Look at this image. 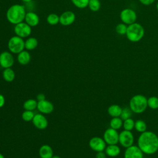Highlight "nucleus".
<instances>
[{
  "instance_id": "obj_22",
  "label": "nucleus",
  "mask_w": 158,
  "mask_h": 158,
  "mask_svg": "<svg viewBox=\"0 0 158 158\" xmlns=\"http://www.w3.org/2000/svg\"><path fill=\"white\" fill-rule=\"evenodd\" d=\"M2 77L4 80L7 82L12 81L15 77V74L14 71L11 68L4 69L2 72Z\"/></svg>"
},
{
  "instance_id": "obj_30",
  "label": "nucleus",
  "mask_w": 158,
  "mask_h": 158,
  "mask_svg": "<svg viewBox=\"0 0 158 158\" xmlns=\"http://www.w3.org/2000/svg\"><path fill=\"white\" fill-rule=\"evenodd\" d=\"M132 113H133V112L131 110V109L130 108V107H125L122 108L121 115H120V117L123 120H124L125 119L131 118V117L132 115Z\"/></svg>"
},
{
  "instance_id": "obj_1",
  "label": "nucleus",
  "mask_w": 158,
  "mask_h": 158,
  "mask_svg": "<svg viewBox=\"0 0 158 158\" xmlns=\"http://www.w3.org/2000/svg\"><path fill=\"white\" fill-rule=\"evenodd\" d=\"M137 144L143 154H154L158 151V136L151 131L146 130L140 134Z\"/></svg>"
},
{
  "instance_id": "obj_15",
  "label": "nucleus",
  "mask_w": 158,
  "mask_h": 158,
  "mask_svg": "<svg viewBox=\"0 0 158 158\" xmlns=\"http://www.w3.org/2000/svg\"><path fill=\"white\" fill-rule=\"evenodd\" d=\"M37 109L41 113L48 114L53 111L54 106L51 102L45 99L41 101H38Z\"/></svg>"
},
{
  "instance_id": "obj_38",
  "label": "nucleus",
  "mask_w": 158,
  "mask_h": 158,
  "mask_svg": "<svg viewBox=\"0 0 158 158\" xmlns=\"http://www.w3.org/2000/svg\"><path fill=\"white\" fill-rule=\"evenodd\" d=\"M32 0H22V1H23V2H25V3H29Z\"/></svg>"
},
{
  "instance_id": "obj_6",
  "label": "nucleus",
  "mask_w": 158,
  "mask_h": 158,
  "mask_svg": "<svg viewBox=\"0 0 158 158\" xmlns=\"http://www.w3.org/2000/svg\"><path fill=\"white\" fill-rule=\"evenodd\" d=\"M118 143L125 148L133 145L134 136L131 131L125 130L122 131L118 135Z\"/></svg>"
},
{
  "instance_id": "obj_13",
  "label": "nucleus",
  "mask_w": 158,
  "mask_h": 158,
  "mask_svg": "<svg viewBox=\"0 0 158 158\" xmlns=\"http://www.w3.org/2000/svg\"><path fill=\"white\" fill-rule=\"evenodd\" d=\"M76 16L73 12L67 10L59 16V23L63 26H69L75 20Z\"/></svg>"
},
{
  "instance_id": "obj_36",
  "label": "nucleus",
  "mask_w": 158,
  "mask_h": 158,
  "mask_svg": "<svg viewBox=\"0 0 158 158\" xmlns=\"http://www.w3.org/2000/svg\"><path fill=\"white\" fill-rule=\"evenodd\" d=\"M36 99L38 101H43V100H45V96L44 94L43 93H40V94H38L36 96Z\"/></svg>"
},
{
  "instance_id": "obj_12",
  "label": "nucleus",
  "mask_w": 158,
  "mask_h": 158,
  "mask_svg": "<svg viewBox=\"0 0 158 158\" xmlns=\"http://www.w3.org/2000/svg\"><path fill=\"white\" fill-rule=\"evenodd\" d=\"M143 152L136 145L127 148L124 152V158H143Z\"/></svg>"
},
{
  "instance_id": "obj_31",
  "label": "nucleus",
  "mask_w": 158,
  "mask_h": 158,
  "mask_svg": "<svg viewBox=\"0 0 158 158\" xmlns=\"http://www.w3.org/2000/svg\"><path fill=\"white\" fill-rule=\"evenodd\" d=\"M89 0H71L73 4L79 8V9H84L88 6Z\"/></svg>"
},
{
  "instance_id": "obj_26",
  "label": "nucleus",
  "mask_w": 158,
  "mask_h": 158,
  "mask_svg": "<svg viewBox=\"0 0 158 158\" xmlns=\"http://www.w3.org/2000/svg\"><path fill=\"white\" fill-rule=\"evenodd\" d=\"M148 107L151 109H158V98L155 96H150L147 99Z\"/></svg>"
},
{
  "instance_id": "obj_41",
  "label": "nucleus",
  "mask_w": 158,
  "mask_h": 158,
  "mask_svg": "<svg viewBox=\"0 0 158 158\" xmlns=\"http://www.w3.org/2000/svg\"><path fill=\"white\" fill-rule=\"evenodd\" d=\"M156 9H157V11H158V2H157V4H156Z\"/></svg>"
},
{
  "instance_id": "obj_2",
  "label": "nucleus",
  "mask_w": 158,
  "mask_h": 158,
  "mask_svg": "<svg viewBox=\"0 0 158 158\" xmlns=\"http://www.w3.org/2000/svg\"><path fill=\"white\" fill-rule=\"evenodd\" d=\"M26 13V10L23 6L14 4L7 9L6 18L9 22L13 25H16L25 20Z\"/></svg>"
},
{
  "instance_id": "obj_10",
  "label": "nucleus",
  "mask_w": 158,
  "mask_h": 158,
  "mask_svg": "<svg viewBox=\"0 0 158 158\" xmlns=\"http://www.w3.org/2000/svg\"><path fill=\"white\" fill-rule=\"evenodd\" d=\"M89 146L92 150L98 152L104 151L105 150L106 148V143L103 138L98 136H94L89 140Z\"/></svg>"
},
{
  "instance_id": "obj_18",
  "label": "nucleus",
  "mask_w": 158,
  "mask_h": 158,
  "mask_svg": "<svg viewBox=\"0 0 158 158\" xmlns=\"http://www.w3.org/2000/svg\"><path fill=\"white\" fill-rule=\"evenodd\" d=\"M17 60L21 65H25L28 64L31 60V55L28 51L23 50L17 55Z\"/></svg>"
},
{
  "instance_id": "obj_24",
  "label": "nucleus",
  "mask_w": 158,
  "mask_h": 158,
  "mask_svg": "<svg viewBox=\"0 0 158 158\" xmlns=\"http://www.w3.org/2000/svg\"><path fill=\"white\" fill-rule=\"evenodd\" d=\"M135 129L140 133H143L147 130V125L144 120H137L135 121Z\"/></svg>"
},
{
  "instance_id": "obj_5",
  "label": "nucleus",
  "mask_w": 158,
  "mask_h": 158,
  "mask_svg": "<svg viewBox=\"0 0 158 158\" xmlns=\"http://www.w3.org/2000/svg\"><path fill=\"white\" fill-rule=\"evenodd\" d=\"M7 47L9 51L13 54H19L25 49V41L17 35L12 36L8 41Z\"/></svg>"
},
{
  "instance_id": "obj_39",
  "label": "nucleus",
  "mask_w": 158,
  "mask_h": 158,
  "mask_svg": "<svg viewBox=\"0 0 158 158\" xmlns=\"http://www.w3.org/2000/svg\"><path fill=\"white\" fill-rule=\"evenodd\" d=\"M51 158H60L59 156H53Z\"/></svg>"
},
{
  "instance_id": "obj_19",
  "label": "nucleus",
  "mask_w": 158,
  "mask_h": 158,
  "mask_svg": "<svg viewBox=\"0 0 158 158\" xmlns=\"http://www.w3.org/2000/svg\"><path fill=\"white\" fill-rule=\"evenodd\" d=\"M39 155L41 158H51L53 156L52 149L50 146L44 144L40 148Z\"/></svg>"
},
{
  "instance_id": "obj_37",
  "label": "nucleus",
  "mask_w": 158,
  "mask_h": 158,
  "mask_svg": "<svg viewBox=\"0 0 158 158\" xmlns=\"http://www.w3.org/2000/svg\"><path fill=\"white\" fill-rule=\"evenodd\" d=\"M4 104H5V98L2 94H0V108L3 107Z\"/></svg>"
},
{
  "instance_id": "obj_28",
  "label": "nucleus",
  "mask_w": 158,
  "mask_h": 158,
  "mask_svg": "<svg viewBox=\"0 0 158 158\" xmlns=\"http://www.w3.org/2000/svg\"><path fill=\"white\" fill-rule=\"evenodd\" d=\"M123 129L128 131H131L135 128V121L133 118H129L123 120Z\"/></svg>"
},
{
  "instance_id": "obj_35",
  "label": "nucleus",
  "mask_w": 158,
  "mask_h": 158,
  "mask_svg": "<svg viewBox=\"0 0 158 158\" xmlns=\"http://www.w3.org/2000/svg\"><path fill=\"white\" fill-rule=\"evenodd\" d=\"M106 154L104 151L98 152L96 155V158H106Z\"/></svg>"
},
{
  "instance_id": "obj_9",
  "label": "nucleus",
  "mask_w": 158,
  "mask_h": 158,
  "mask_svg": "<svg viewBox=\"0 0 158 158\" xmlns=\"http://www.w3.org/2000/svg\"><path fill=\"white\" fill-rule=\"evenodd\" d=\"M118 135L117 130L112 128L106 129L103 135V139L106 143L109 144H117L118 143Z\"/></svg>"
},
{
  "instance_id": "obj_3",
  "label": "nucleus",
  "mask_w": 158,
  "mask_h": 158,
  "mask_svg": "<svg viewBox=\"0 0 158 158\" xmlns=\"http://www.w3.org/2000/svg\"><path fill=\"white\" fill-rule=\"evenodd\" d=\"M146 97L143 94H136L131 97L129 102V107L133 113L141 114L148 107Z\"/></svg>"
},
{
  "instance_id": "obj_7",
  "label": "nucleus",
  "mask_w": 158,
  "mask_h": 158,
  "mask_svg": "<svg viewBox=\"0 0 158 158\" xmlns=\"http://www.w3.org/2000/svg\"><path fill=\"white\" fill-rule=\"evenodd\" d=\"M120 17L122 23L129 25L136 22L137 15L134 10L127 8L123 9L121 11L120 14Z\"/></svg>"
},
{
  "instance_id": "obj_33",
  "label": "nucleus",
  "mask_w": 158,
  "mask_h": 158,
  "mask_svg": "<svg viewBox=\"0 0 158 158\" xmlns=\"http://www.w3.org/2000/svg\"><path fill=\"white\" fill-rule=\"evenodd\" d=\"M35 116V114L33 111L31 110H27L24 111L22 114V119L25 122H30L31 121Z\"/></svg>"
},
{
  "instance_id": "obj_27",
  "label": "nucleus",
  "mask_w": 158,
  "mask_h": 158,
  "mask_svg": "<svg viewBox=\"0 0 158 158\" xmlns=\"http://www.w3.org/2000/svg\"><path fill=\"white\" fill-rule=\"evenodd\" d=\"M47 22L51 25H55L59 23V16L56 14H49L46 18Z\"/></svg>"
},
{
  "instance_id": "obj_11",
  "label": "nucleus",
  "mask_w": 158,
  "mask_h": 158,
  "mask_svg": "<svg viewBox=\"0 0 158 158\" xmlns=\"http://www.w3.org/2000/svg\"><path fill=\"white\" fill-rule=\"evenodd\" d=\"M14 62V57L10 52L4 51L0 54V65L4 69L10 68Z\"/></svg>"
},
{
  "instance_id": "obj_25",
  "label": "nucleus",
  "mask_w": 158,
  "mask_h": 158,
  "mask_svg": "<svg viewBox=\"0 0 158 158\" xmlns=\"http://www.w3.org/2000/svg\"><path fill=\"white\" fill-rule=\"evenodd\" d=\"M38 102L33 99H30L25 101L23 103V108L27 110H33L37 108Z\"/></svg>"
},
{
  "instance_id": "obj_17",
  "label": "nucleus",
  "mask_w": 158,
  "mask_h": 158,
  "mask_svg": "<svg viewBox=\"0 0 158 158\" xmlns=\"http://www.w3.org/2000/svg\"><path fill=\"white\" fill-rule=\"evenodd\" d=\"M105 153L109 157H115L118 156L120 152V148L117 144H109L105 149Z\"/></svg>"
},
{
  "instance_id": "obj_32",
  "label": "nucleus",
  "mask_w": 158,
  "mask_h": 158,
  "mask_svg": "<svg viewBox=\"0 0 158 158\" xmlns=\"http://www.w3.org/2000/svg\"><path fill=\"white\" fill-rule=\"evenodd\" d=\"M127 27H128V26H127L126 24H125L123 23H118L116 26L115 31H116L118 35H126Z\"/></svg>"
},
{
  "instance_id": "obj_40",
  "label": "nucleus",
  "mask_w": 158,
  "mask_h": 158,
  "mask_svg": "<svg viewBox=\"0 0 158 158\" xmlns=\"http://www.w3.org/2000/svg\"><path fill=\"white\" fill-rule=\"evenodd\" d=\"M0 158H4V156L1 153H0Z\"/></svg>"
},
{
  "instance_id": "obj_34",
  "label": "nucleus",
  "mask_w": 158,
  "mask_h": 158,
  "mask_svg": "<svg viewBox=\"0 0 158 158\" xmlns=\"http://www.w3.org/2000/svg\"><path fill=\"white\" fill-rule=\"evenodd\" d=\"M139 1L144 6H149L155 1V0H139Z\"/></svg>"
},
{
  "instance_id": "obj_4",
  "label": "nucleus",
  "mask_w": 158,
  "mask_h": 158,
  "mask_svg": "<svg viewBox=\"0 0 158 158\" xmlns=\"http://www.w3.org/2000/svg\"><path fill=\"white\" fill-rule=\"evenodd\" d=\"M144 35V29L140 23L135 22L128 25L125 35L130 41L138 42L143 38Z\"/></svg>"
},
{
  "instance_id": "obj_20",
  "label": "nucleus",
  "mask_w": 158,
  "mask_h": 158,
  "mask_svg": "<svg viewBox=\"0 0 158 158\" xmlns=\"http://www.w3.org/2000/svg\"><path fill=\"white\" fill-rule=\"evenodd\" d=\"M122 108L118 104H112L107 109V112L112 117H120Z\"/></svg>"
},
{
  "instance_id": "obj_16",
  "label": "nucleus",
  "mask_w": 158,
  "mask_h": 158,
  "mask_svg": "<svg viewBox=\"0 0 158 158\" xmlns=\"http://www.w3.org/2000/svg\"><path fill=\"white\" fill-rule=\"evenodd\" d=\"M25 22H26L31 27H36L40 22L39 16L33 12H28L25 17Z\"/></svg>"
},
{
  "instance_id": "obj_14",
  "label": "nucleus",
  "mask_w": 158,
  "mask_h": 158,
  "mask_svg": "<svg viewBox=\"0 0 158 158\" xmlns=\"http://www.w3.org/2000/svg\"><path fill=\"white\" fill-rule=\"evenodd\" d=\"M32 122L35 127L40 130L45 129L48 125L47 118L41 114H35Z\"/></svg>"
},
{
  "instance_id": "obj_8",
  "label": "nucleus",
  "mask_w": 158,
  "mask_h": 158,
  "mask_svg": "<svg viewBox=\"0 0 158 158\" xmlns=\"http://www.w3.org/2000/svg\"><path fill=\"white\" fill-rule=\"evenodd\" d=\"M14 30L15 35L22 38L29 36L31 33V27L23 22L15 25Z\"/></svg>"
},
{
  "instance_id": "obj_23",
  "label": "nucleus",
  "mask_w": 158,
  "mask_h": 158,
  "mask_svg": "<svg viewBox=\"0 0 158 158\" xmlns=\"http://www.w3.org/2000/svg\"><path fill=\"white\" fill-rule=\"evenodd\" d=\"M110 127L118 130L123 126V120L120 117H112L109 123Z\"/></svg>"
},
{
  "instance_id": "obj_29",
  "label": "nucleus",
  "mask_w": 158,
  "mask_h": 158,
  "mask_svg": "<svg viewBox=\"0 0 158 158\" xmlns=\"http://www.w3.org/2000/svg\"><path fill=\"white\" fill-rule=\"evenodd\" d=\"M88 7L93 12H97L100 9L101 2L99 0H89Z\"/></svg>"
},
{
  "instance_id": "obj_21",
  "label": "nucleus",
  "mask_w": 158,
  "mask_h": 158,
  "mask_svg": "<svg viewBox=\"0 0 158 158\" xmlns=\"http://www.w3.org/2000/svg\"><path fill=\"white\" fill-rule=\"evenodd\" d=\"M38 44V40L35 37H30L25 41V48L27 51L35 49Z\"/></svg>"
}]
</instances>
